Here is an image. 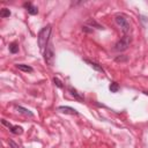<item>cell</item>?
<instances>
[{"mask_svg":"<svg viewBox=\"0 0 148 148\" xmlns=\"http://www.w3.org/2000/svg\"><path fill=\"white\" fill-rule=\"evenodd\" d=\"M50 35H51V25H46L44 28H42V30L38 32L37 36V42H38V46L40 50H44L49 42H50Z\"/></svg>","mask_w":148,"mask_h":148,"instance_id":"obj_1","label":"cell"},{"mask_svg":"<svg viewBox=\"0 0 148 148\" xmlns=\"http://www.w3.org/2000/svg\"><path fill=\"white\" fill-rule=\"evenodd\" d=\"M114 21H116V23L120 27V29H121V31L124 32V35H130V34H131L132 28H131V24H130L128 20L126 18V16H124V15H121V14H118V15H116Z\"/></svg>","mask_w":148,"mask_h":148,"instance_id":"obj_2","label":"cell"},{"mask_svg":"<svg viewBox=\"0 0 148 148\" xmlns=\"http://www.w3.org/2000/svg\"><path fill=\"white\" fill-rule=\"evenodd\" d=\"M131 42H132V37H131V35H124V37L120 38V39L116 43V45H114V50L118 51V52L125 51V50L128 49Z\"/></svg>","mask_w":148,"mask_h":148,"instance_id":"obj_3","label":"cell"},{"mask_svg":"<svg viewBox=\"0 0 148 148\" xmlns=\"http://www.w3.org/2000/svg\"><path fill=\"white\" fill-rule=\"evenodd\" d=\"M54 57H56V53L53 50V45L50 40L47 46L45 47V51H44V60L49 66H52L54 64Z\"/></svg>","mask_w":148,"mask_h":148,"instance_id":"obj_4","label":"cell"},{"mask_svg":"<svg viewBox=\"0 0 148 148\" xmlns=\"http://www.w3.org/2000/svg\"><path fill=\"white\" fill-rule=\"evenodd\" d=\"M59 112L61 113H66V114H72V116H79V112L74 109V108H71V106H58L57 109Z\"/></svg>","mask_w":148,"mask_h":148,"instance_id":"obj_5","label":"cell"},{"mask_svg":"<svg viewBox=\"0 0 148 148\" xmlns=\"http://www.w3.org/2000/svg\"><path fill=\"white\" fill-rule=\"evenodd\" d=\"M23 7L27 9V12H28L30 15H36V14H38V8H37L35 5H32L31 2H25V3L23 5Z\"/></svg>","mask_w":148,"mask_h":148,"instance_id":"obj_6","label":"cell"},{"mask_svg":"<svg viewBox=\"0 0 148 148\" xmlns=\"http://www.w3.org/2000/svg\"><path fill=\"white\" fill-rule=\"evenodd\" d=\"M84 60V62H87L91 68H94L95 71H97V72H101V73H104V69H103V67L101 66V65H98L97 62H95V61H92V60H89V59H83Z\"/></svg>","mask_w":148,"mask_h":148,"instance_id":"obj_7","label":"cell"},{"mask_svg":"<svg viewBox=\"0 0 148 148\" xmlns=\"http://www.w3.org/2000/svg\"><path fill=\"white\" fill-rule=\"evenodd\" d=\"M86 25H89V27H91V28H96V29H99V30H103L104 29V27L103 25H101L97 21H95L94 18H89L87 22H86Z\"/></svg>","mask_w":148,"mask_h":148,"instance_id":"obj_8","label":"cell"},{"mask_svg":"<svg viewBox=\"0 0 148 148\" xmlns=\"http://www.w3.org/2000/svg\"><path fill=\"white\" fill-rule=\"evenodd\" d=\"M68 91L71 92V95H72L75 99H77L79 102H83V96H81V95L77 92V90H76V89H74L73 87H71V86H69V87H68Z\"/></svg>","mask_w":148,"mask_h":148,"instance_id":"obj_9","label":"cell"},{"mask_svg":"<svg viewBox=\"0 0 148 148\" xmlns=\"http://www.w3.org/2000/svg\"><path fill=\"white\" fill-rule=\"evenodd\" d=\"M16 68L20 69V71H22V72H24V73H32L34 72V68L31 66L24 65V64H17L16 65Z\"/></svg>","mask_w":148,"mask_h":148,"instance_id":"obj_10","label":"cell"},{"mask_svg":"<svg viewBox=\"0 0 148 148\" xmlns=\"http://www.w3.org/2000/svg\"><path fill=\"white\" fill-rule=\"evenodd\" d=\"M9 131L13 133V134H16V135H21L23 133V128L18 125H12L9 127Z\"/></svg>","mask_w":148,"mask_h":148,"instance_id":"obj_11","label":"cell"},{"mask_svg":"<svg viewBox=\"0 0 148 148\" xmlns=\"http://www.w3.org/2000/svg\"><path fill=\"white\" fill-rule=\"evenodd\" d=\"M16 110H17L20 113H22V114H25V116H29V117H34V113H32L30 110H28V109H25V108H23V106H17Z\"/></svg>","mask_w":148,"mask_h":148,"instance_id":"obj_12","label":"cell"},{"mask_svg":"<svg viewBox=\"0 0 148 148\" xmlns=\"http://www.w3.org/2000/svg\"><path fill=\"white\" fill-rule=\"evenodd\" d=\"M109 89H110L111 92H118L119 89H120V87H119V84H118L117 82L112 81V82L110 83V86H109Z\"/></svg>","mask_w":148,"mask_h":148,"instance_id":"obj_13","label":"cell"},{"mask_svg":"<svg viewBox=\"0 0 148 148\" xmlns=\"http://www.w3.org/2000/svg\"><path fill=\"white\" fill-rule=\"evenodd\" d=\"M9 52L10 53H13V54H15V53H17L18 52V44L17 43H12L10 45H9Z\"/></svg>","mask_w":148,"mask_h":148,"instance_id":"obj_14","label":"cell"},{"mask_svg":"<svg viewBox=\"0 0 148 148\" xmlns=\"http://www.w3.org/2000/svg\"><path fill=\"white\" fill-rule=\"evenodd\" d=\"M9 16H10V10H9V9L2 8V9L0 10V17L5 18V17H9Z\"/></svg>","mask_w":148,"mask_h":148,"instance_id":"obj_15","label":"cell"},{"mask_svg":"<svg viewBox=\"0 0 148 148\" xmlns=\"http://www.w3.org/2000/svg\"><path fill=\"white\" fill-rule=\"evenodd\" d=\"M53 82H54V84L58 87V88H62L64 86H62V82L58 79V77H53Z\"/></svg>","mask_w":148,"mask_h":148,"instance_id":"obj_16","label":"cell"},{"mask_svg":"<svg viewBox=\"0 0 148 148\" xmlns=\"http://www.w3.org/2000/svg\"><path fill=\"white\" fill-rule=\"evenodd\" d=\"M88 28H89L88 25H83L82 27V30L86 31V32H92V29H88Z\"/></svg>","mask_w":148,"mask_h":148,"instance_id":"obj_17","label":"cell"},{"mask_svg":"<svg viewBox=\"0 0 148 148\" xmlns=\"http://www.w3.org/2000/svg\"><path fill=\"white\" fill-rule=\"evenodd\" d=\"M1 123H2V124H3L5 126H7L8 128H9L10 126H12V124H10V123H8V121H6V119H1Z\"/></svg>","mask_w":148,"mask_h":148,"instance_id":"obj_18","label":"cell"},{"mask_svg":"<svg viewBox=\"0 0 148 148\" xmlns=\"http://www.w3.org/2000/svg\"><path fill=\"white\" fill-rule=\"evenodd\" d=\"M126 58H123V57H117L116 58V61H125Z\"/></svg>","mask_w":148,"mask_h":148,"instance_id":"obj_19","label":"cell"},{"mask_svg":"<svg viewBox=\"0 0 148 148\" xmlns=\"http://www.w3.org/2000/svg\"><path fill=\"white\" fill-rule=\"evenodd\" d=\"M9 143H10V146H12L13 148H18V147H17V145H16L14 141H9Z\"/></svg>","mask_w":148,"mask_h":148,"instance_id":"obj_20","label":"cell"},{"mask_svg":"<svg viewBox=\"0 0 148 148\" xmlns=\"http://www.w3.org/2000/svg\"><path fill=\"white\" fill-rule=\"evenodd\" d=\"M143 94H145V95H148V91H143Z\"/></svg>","mask_w":148,"mask_h":148,"instance_id":"obj_21","label":"cell"}]
</instances>
